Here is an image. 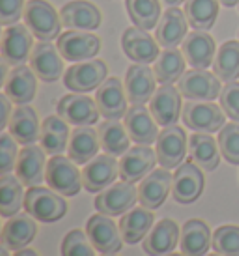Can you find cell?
Wrapping results in <instances>:
<instances>
[{"mask_svg":"<svg viewBox=\"0 0 239 256\" xmlns=\"http://www.w3.org/2000/svg\"><path fill=\"white\" fill-rule=\"evenodd\" d=\"M45 150L40 146L30 144L19 154L17 159V178L21 180L22 185L26 187H38L43 184V180H47V168H45Z\"/></svg>","mask_w":239,"mask_h":256,"instance_id":"26","label":"cell"},{"mask_svg":"<svg viewBox=\"0 0 239 256\" xmlns=\"http://www.w3.org/2000/svg\"><path fill=\"white\" fill-rule=\"evenodd\" d=\"M180 94L182 92L172 84H162L150 101V110L154 114L155 122L162 128L176 126V122L180 120V110H182Z\"/></svg>","mask_w":239,"mask_h":256,"instance_id":"25","label":"cell"},{"mask_svg":"<svg viewBox=\"0 0 239 256\" xmlns=\"http://www.w3.org/2000/svg\"><path fill=\"white\" fill-rule=\"evenodd\" d=\"M220 107L228 118L239 124V82H228L220 92Z\"/></svg>","mask_w":239,"mask_h":256,"instance_id":"46","label":"cell"},{"mask_svg":"<svg viewBox=\"0 0 239 256\" xmlns=\"http://www.w3.org/2000/svg\"><path fill=\"white\" fill-rule=\"evenodd\" d=\"M164 6H168V8H178L182 2H187V0H161Z\"/></svg>","mask_w":239,"mask_h":256,"instance_id":"49","label":"cell"},{"mask_svg":"<svg viewBox=\"0 0 239 256\" xmlns=\"http://www.w3.org/2000/svg\"><path fill=\"white\" fill-rule=\"evenodd\" d=\"M204 174L196 163H183L178 166L172 184V194L174 200L180 204H192L200 198L204 191Z\"/></svg>","mask_w":239,"mask_h":256,"instance_id":"13","label":"cell"},{"mask_svg":"<svg viewBox=\"0 0 239 256\" xmlns=\"http://www.w3.org/2000/svg\"><path fill=\"white\" fill-rule=\"evenodd\" d=\"M213 249L222 256H239V226L226 224L215 230Z\"/></svg>","mask_w":239,"mask_h":256,"instance_id":"42","label":"cell"},{"mask_svg":"<svg viewBox=\"0 0 239 256\" xmlns=\"http://www.w3.org/2000/svg\"><path fill=\"white\" fill-rule=\"evenodd\" d=\"M38 75L26 66H17L4 82V94L17 105H26L34 100L38 90Z\"/></svg>","mask_w":239,"mask_h":256,"instance_id":"28","label":"cell"},{"mask_svg":"<svg viewBox=\"0 0 239 256\" xmlns=\"http://www.w3.org/2000/svg\"><path fill=\"white\" fill-rule=\"evenodd\" d=\"M157 159L162 168L172 170L183 164V159L187 156V135L182 128L170 126L159 133L157 138Z\"/></svg>","mask_w":239,"mask_h":256,"instance_id":"10","label":"cell"},{"mask_svg":"<svg viewBox=\"0 0 239 256\" xmlns=\"http://www.w3.org/2000/svg\"><path fill=\"white\" fill-rule=\"evenodd\" d=\"M180 247L185 256H204L213 247V236L204 220H187L182 230Z\"/></svg>","mask_w":239,"mask_h":256,"instance_id":"31","label":"cell"},{"mask_svg":"<svg viewBox=\"0 0 239 256\" xmlns=\"http://www.w3.org/2000/svg\"><path fill=\"white\" fill-rule=\"evenodd\" d=\"M213 72L222 82H234L239 77V42H226L218 49L213 62Z\"/></svg>","mask_w":239,"mask_h":256,"instance_id":"41","label":"cell"},{"mask_svg":"<svg viewBox=\"0 0 239 256\" xmlns=\"http://www.w3.org/2000/svg\"><path fill=\"white\" fill-rule=\"evenodd\" d=\"M154 214L148 208L142 206L129 210L120 220V232H122L124 242L129 243V245H134L140 240H144L154 226Z\"/></svg>","mask_w":239,"mask_h":256,"instance_id":"33","label":"cell"},{"mask_svg":"<svg viewBox=\"0 0 239 256\" xmlns=\"http://www.w3.org/2000/svg\"><path fill=\"white\" fill-rule=\"evenodd\" d=\"M24 0H0V22L4 26H14L24 14Z\"/></svg>","mask_w":239,"mask_h":256,"instance_id":"47","label":"cell"},{"mask_svg":"<svg viewBox=\"0 0 239 256\" xmlns=\"http://www.w3.org/2000/svg\"><path fill=\"white\" fill-rule=\"evenodd\" d=\"M124 118H126V128L131 140H134L136 144H146V146L157 142L159 124L155 122L152 110H148L144 105H133Z\"/></svg>","mask_w":239,"mask_h":256,"instance_id":"24","label":"cell"},{"mask_svg":"<svg viewBox=\"0 0 239 256\" xmlns=\"http://www.w3.org/2000/svg\"><path fill=\"white\" fill-rule=\"evenodd\" d=\"M10 135L22 146H30L36 144L42 136L40 131V122H38V114L32 107L21 105L17 107L12 114V120L8 124Z\"/></svg>","mask_w":239,"mask_h":256,"instance_id":"30","label":"cell"},{"mask_svg":"<svg viewBox=\"0 0 239 256\" xmlns=\"http://www.w3.org/2000/svg\"><path fill=\"white\" fill-rule=\"evenodd\" d=\"M15 256H38V252L32 249H21V250H17L15 252Z\"/></svg>","mask_w":239,"mask_h":256,"instance_id":"50","label":"cell"},{"mask_svg":"<svg viewBox=\"0 0 239 256\" xmlns=\"http://www.w3.org/2000/svg\"><path fill=\"white\" fill-rule=\"evenodd\" d=\"M126 8L134 26L142 30L157 28L161 17L159 0H126Z\"/></svg>","mask_w":239,"mask_h":256,"instance_id":"40","label":"cell"},{"mask_svg":"<svg viewBox=\"0 0 239 256\" xmlns=\"http://www.w3.org/2000/svg\"><path fill=\"white\" fill-rule=\"evenodd\" d=\"M224 114L222 108L211 101H189L185 103L182 112L183 124L194 133H217L224 128Z\"/></svg>","mask_w":239,"mask_h":256,"instance_id":"4","label":"cell"},{"mask_svg":"<svg viewBox=\"0 0 239 256\" xmlns=\"http://www.w3.org/2000/svg\"><path fill=\"white\" fill-rule=\"evenodd\" d=\"M180 92L189 101H213L220 98V78L206 70H190L180 78Z\"/></svg>","mask_w":239,"mask_h":256,"instance_id":"8","label":"cell"},{"mask_svg":"<svg viewBox=\"0 0 239 256\" xmlns=\"http://www.w3.org/2000/svg\"><path fill=\"white\" fill-rule=\"evenodd\" d=\"M136 200H138V189L134 187V184L120 182L99 192L96 198V210L108 217H118L133 210Z\"/></svg>","mask_w":239,"mask_h":256,"instance_id":"6","label":"cell"},{"mask_svg":"<svg viewBox=\"0 0 239 256\" xmlns=\"http://www.w3.org/2000/svg\"><path fill=\"white\" fill-rule=\"evenodd\" d=\"M38 234V224L30 214H17L4 224L2 245L10 250H21L34 242Z\"/></svg>","mask_w":239,"mask_h":256,"instance_id":"27","label":"cell"},{"mask_svg":"<svg viewBox=\"0 0 239 256\" xmlns=\"http://www.w3.org/2000/svg\"><path fill=\"white\" fill-rule=\"evenodd\" d=\"M172 184H174V176L166 168L150 172L138 187V202L148 210L161 208L164 200L168 198V192L172 191Z\"/></svg>","mask_w":239,"mask_h":256,"instance_id":"23","label":"cell"},{"mask_svg":"<svg viewBox=\"0 0 239 256\" xmlns=\"http://www.w3.org/2000/svg\"><path fill=\"white\" fill-rule=\"evenodd\" d=\"M58 116L64 120L75 126V128H82V126H94L99 120V107L98 103L82 94H70L64 96L56 105Z\"/></svg>","mask_w":239,"mask_h":256,"instance_id":"9","label":"cell"},{"mask_svg":"<svg viewBox=\"0 0 239 256\" xmlns=\"http://www.w3.org/2000/svg\"><path fill=\"white\" fill-rule=\"evenodd\" d=\"M99 140H101V148L105 150L108 156H124L129 150V133L127 128L122 126L118 120H106L103 122L98 129Z\"/></svg>","mask_w":239,"mask_h":256,"instance_id":"37","label":"cell"},{"mask_svg":"<svg viewBox=\"0 0 239 256\" xmlns=\"http://www.w3.org/2000/svg\"><path fill=\"white\" fill-rule=\"evenodd\" d=\"M185 64H187V60L183 56V52H180L178 49H164L155 60L154 66L157 82L172 84V82L180 80L185 73Z\"/></svg>","mask_w":239,"mask_h":256,"instance_id":"38","label":"cell"},{"mask_svg":"<svg viewBox=\"0 0 239 256\" xmlns=\"http://www.w3.org/2000/svg\"><path fill=\"white\" fill-rule=\"evenodd\" d=\"M24 22L40 42H52L60 36V15L45 0H28L24 6Z\"/></svg>","mask_w":239,"mask_h":256,"instance_id":"1","label":"cell"},{"mask_svg":"<svg viewBox=\"0 0 239 256\" xmlns=\"http://www.w3.org/2000/svg\"><path fill=\"white\" fill-rule=\"evenodd\" d=\"M42 148L49 156H62L68 150V140H70V128L68 122L60 116H49L45 118L42 126Z\"/></svg>","mask_w":239,"mask_h":256,"instance_id":"34","label":"cell"},{"mask_svg":"<svg viewBox=\"0 0 239 256\" xmlns=\"http://www.w3.org/2000/svg\"><path fill=\"white\" fill-rule=\"evenodd\" d=\"M218 2H220L224 8H234V6H238L239 4V0H218Z\"/></svg>","mask_w":239,"mask_h":256,"instance_id":"51","label":"cell"},{"mask_svg":"<svg viewBox=\"0 0 239 256\" xmlns=\"http://www.w3.org/2000/svg\"><path fill=\"white\" fill-rule=\"evenodd\" d=\"M101 256H114V254H101Z\"/></svg>","mask_w":239,"mask_h":256,"instance_id":"55","label":"cell"},{"mask_svg":"<svg viewBox=\"0 0 239 256\" xmlns=\"http://www.w3.org/2000/svg\"><path fill=\"white\" fill-rule=\"evenodd\" d=\"M24 210L42 222H56L68 214V204L62 194L45 187H30L24 196Z\"/></svg>","mask_w":239,"mask_h":256,"instance_id":"2","label":"cell"},{"mask_svg":"<svg viewBox=\"0 0 239 256\" xmlns=\"http://www.w3.org/2000/svg\"><path fill=\"white\" fill-rule=\"evenodd\" d=\"M189 21L180 8H168L155 28V40L162 49H176L187 38Z\"/></svg>","mask_w":239,"mask_h":256,"instance_id":"20","label":"cell"},{"mask_svg":"<svg viewBox=\"0 0 239 256\" xmlns=\"http://www.w3.org/2000/svg\"><path fill=\"white\" fill-rule=\"evenodd\" d=\"M24 191H22V182L17 176L12 174H2L0 178V215L12 219L14 215L21 212L24 206Z\"/></svg>","mask_w":239,"mask_h":256,"instance_id":"36","label":"cell"},{"mask_svg":"<svg viewBox=\"0 0 239 256\" xmlns=\"http://www.w3.org/2000/svg\"><path fill=\"white\" fill-rule=\"evenodd\" d=\"M47 184L62 196H77L80 187H84L82 172H78L77 163L64 156H54L47 163Z\"/></svg>","mask_w":239,"mask_h":256,"instance_id":"3","label":"cell"},{"mask_svg":"<svg viewBox=\"0 0 239 256\" xmlns=\"http://www.w3.org/2000/svg\"><path fill=\"white\" fill-rule=\"evenodd\" d=\"M157 84L155 72L148 64H133L126 75V92L133 105H144L152 101Z\"/></svg>","mask_w":239,"mask_h":256,"instance_id":"19","label":"cell"},{"mask_svg":"<svg viewBox=\"0 0 239 256\" xmlns=\"http://www.w3.org/2000/svg\"><path fill=\"white\" fill-rule=\"evenodd\" d=\"M122 47L129 60L134 64H152L159 58V45L157 40L148 34V30H142L138 26L127 28L122 36Z\"/></svg>","mask_w":239,"mask_h":256,"instance_id":"15","label":"cell"},{"mask_svg":"<svg viewBox=\"0 0 239 256\" xmlns=\"http://www.w3.org/2000/svg\"><path fill=\"white\" fill-rule=\"evenodd\" d=\"M120 174V164L114 156H98L90 163H86L82 170V184L88 192L105 191L106 187L116 182Z\"/></svg>","mask_w":239,"mask_h":256,"instance_id":"16","label":"cell"},{"mask_svg":"<svg viewBox=\"0 0 239 256\" xmlns=\"http://www.w3.org/2000/svg\"><path fill=\"white\" fill-rule=\"evenodd\" d=\"M162 256H185V254H162Z\"/></svg>","mask_w":239,"mask_h":256,"instance_id":"53","label":"cell"},{"mask_svg":"<svg viewBox=\"0 0 239 256\" xmlns=\"http://www.w3.org/2000/svg\"><path fill=\"white\" fill-rule=\"evenodd\" d=\"M56 47L60 50V54L68 62L78 64V62L94 60V56H98L99 49H101V42L92 32L70 30V32H66V34L60 36Z\"/></svg>","mask_w":239,"mask_h":256,"instance_id":"7","label":"cell"},{"mask_svg":"<svg viewBox=\"0 0 239 256\" xmlns=\"http://www.w3.org/2000/svg\"><path fill=\"white\" fill-rule=\"evenodd\" d=\"M86 234L94 243V247L101 254H114L122 249V232H118V226L112 219H108V215H94L86 222Z\"/></svg>","mask_w":239,"mask_h":256,"instance_id":"11","label":"cell"},{"mask_svg":"<svg viewBox=\"0 0 239 256\" xmlns=\"http://www.w3.org/2000/svg\"><path fill=\"white\" fill-rule=\"evenodd\" d=\"M58 47H54L50 42H40L32 49L30 54V66L38 77L45 82H54L62 77L64 73V60Z\"/></svg>","mask_w":239,"mask_h":256,"instance_id":"22","label":"cell"},{"mask_svg":"<svg viewBox=\"0 0 239 256\" xmlns=\"http://www.w3.org/2000/svg\"><path fill=\"white\" fill-rule=\"evenodd\" d=\"M17 140L8 133L0 135V172L2 174H10L17 166Z\"/></svg>","mask_w":239,"mask_h":256,"instance_id":"45","label":"cell"},{"mask_svg":"<svg viewBox=\"0 0 239 256\" xmlns=\"http://www.w3.org/2000/svg\"><path fill=\"white\" fill-rule=\"evenodd\" d=\"M215 40L202 30H194L187 34L185 42L182 43V52L187 64H190V68L194 70H208L213 62H215Z\"/></svg>","mask_w":239,"mask_h":256,"instance_id":"17","label":"cell"},{"mask_svg":"<svg viewBox=\"0 0 239 256\" xmlns=\"http://www.w3.org/2000/svg\"><path fill=\"white\" fill-rule=\"evenodd\" d=\"M106 68L105 62L101 60H86V62H78L73 64L64 75V84L75 94H86L96 90L106 80Z\"/></svg>","mask_w":239,"mask_h":256,"instance_id":"5","label":"cell"},{"mask_svg":"<svg viewBox=\"0 0 239 256\" xmlns=\"http://www.w3.org/2000/svg\"><path fill=\"white\" fill-rule=\"evenodd\" d=\"M178 240H180V228H178V224L170 219H162L161 222H157L150 230V234L146 236V240L142 243V249L150 256L168 254L170 250L176 249Z\"/></svg>","mask_w":239,"mask_h":256,"instance_id":"29","label":"cell"},{"mask_svg":"<svg viewBox=\"0 0 239 256\" xmlns=\"http://www.w3.org/2000/svg\"><path fill=\"white\" fill-rule=\"evenodd\" d=\"M127 92L124 84L120 82V78H106L103 84L98 88L96 94V103L99 107L101 116H105L106 120H120L122 116L127 114Z\"/></svg>","mask_w":239,"mask_h":256,"instance_id":"18","label":"cell"},{"mask_svg":"<svg viewBox=\"0 0 239 256\" xmlns=\"http://www.w3.org/2000/svg\"><path fill=\"white\" fill-rule=\"evenodd\" d=\"M218 148L228 163L239 164V124H226L218 131Z\"/></svg>","mask_w":239,"mask_h":256,"instance_id":"43","label":"cell"},{"mask_svg":"<svg viewBox=\"0 0 239 256\" xmlns=\"http://www.w3.org/2000/svg\"><path fill=\"white\" fill-rule=\"evenodd\" d=\"M96 247L82 230H71L62 242V256H96Z\"/></svg>","mask_w":239,"mask_h":256,"instance_id":"44","label":"cell"},{"mask_svg":"<svg viewBox=\"0 0 239 256\" xmlns=\"http://www.w3.org/2000/svg\"><path fill=\"white\" fill-rule=\"evenodd\" d=\"M189 154L192 163H196L202 170H215L220 163L217 142L208 133H194L189 140Z\"/></svg>","mask_w":239,"mask_h":256,"instance_id":"35","label":"cell"},{"mask_svg":"<svg viewBox=\"0 0 239 256\" xmlns=\"http://www.w3.org/2000/svg\"><path fill=\"white\" fill-rule=\"evenodd\" d=\"M183 12L192 28L208 32L218 17V0H187Z\"/></svg>","mask_w":239,"mask_h":256,"instance_id":"39","label":"cell"},{"mask_svg":"<svg viewBox=\"0 0 239 256\" xmlns=\"http://www.w3.org/2000/svg\"><path fill=\"white\" fill-rule=\"evenodd\" d=\"M157 152L152 150V146L140 144L134 148L127 150L122 161H120V176L124 182H140L148 176L150 172H154L157 164Z\"/></svg>","mask_w":239,"mask_h":256,"instance_id":"12","label":"cell"},{"mask_svg":"<svg viewBox=\"0 0 239 256\" xmlns=\"http://www.w3.org/2000/svg\"><path fill=\"white\" fill-rule=\"evenodd\" d=\"M32 32L24 24H14L8 26L2 34V58L10 66H24V62L30 58L32 49Z\"/></svg>","mask_w":239,"mask_h":256,"instance_id":"14","label":"cell"},{"mask_svg":"<svg viewBox=\"0 0 239 256\" xmlns=\"http://www.w3.org/2000/svg\"><path fill=\"white\" fill-rule=\"evenodd\" d=\"M62 26L70 30H84L92 32L101 26V12L96 4L86 0H73L68 2L60 12Z\"/></svg>","mask_w":239,"mask_h":256,"instance_id":"21","label":"cell"},{"mask_svg":"<svg viewBox=\"0 0 239 256\" xmlns=\"http://www.w3.org/2000/svg\"><path fill=\"white\" fill-rule=\"evenodd\" d=\"M99 148H101L99 133L94 131L90 126H82L71 133L68 154H70V159H73L77 164H86L94 157H98Z\"/></svg>","mask_w":239,"mask_h":256,"instance_id":"32","label":"cell"},{"mask_svg":"<svg viewBox=\"0 0 239 256\" xmlns=\"http://www.w3.org/2000/svg\"><path fill=\"white\" fill-rule=\"evenodd\" d=\"M204 256H222V254H218L217 252V254H204Z\"/></svg>","mask_w":239,"mask_h":256,"instance_id":"54","label":"cell"},{"mask_svg":"<svg viewBox=\"0 0 239 256\" xmlns=\"http://www.w3.org/2000/svg\"><path fill=\"white\" fill-rule=\"evenodd\" d=\"M0 256H10V254H8V247H2V250H0Z\"/></svg>","mask_w":239,"mask_h":256,"instance_id":"52","label":"cell"},{"mask_svg":"<svg viewBox=\"0 0 239 256\" xmlns=\"http://www.w3.org/2000/svg\"><path fill=\"white\" fill-rule=\"evenodd\" d=\"M10 98H8L6 94H2L0 96V107H2V114H0V129L8 128V124L12 120V103H10Z\"/></svg>","mask_w":239,"mask_h":256,"instance_id":"48","label":"cell"}]
</instances>
